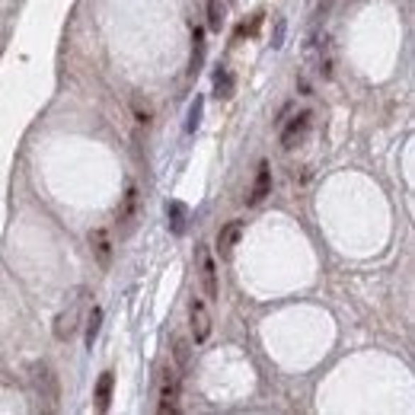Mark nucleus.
Returning a JSON list of instances; mask_svg holds the SVG:
<instances>
[{
  "label": "nucleus",
  "instance_id": "4468645a",
  "mask_svg": "<svg viewBox=\"0 0 415 415\" xmlns=\"http://www.w3.org/2000/svg\"><path fill=\"white\" fill-rule=\"evenodd\" d=\"M214 89H217L221 99H230V96H233V74H230L227 67H221L214 74Z\"/></svg>",
  "mask_w": 415,
  "mask_h": 415
},
{
  "label": "nucleus",
  "instance_id": "0eeeda50",
  "mask_svg": "<svg viewBox=\"0 0 415 415\" xmlns=\"http://www.w3.org/2000/svg\"><path fill=\"white\" fill-rule=\"evenodd\" d=\"M268 192H272V166L262 160L259 163V170H255V182H253V189H249V198H246V204H262L268 198Z\"/></svg>",
  "mask_w": 415,
  "mask_h": 415
},
{
  "label": "nucleus",
  "instance_id": "a211bd4d",
  "mask_svg": "<svg viewBox=\"0 0 415 415\" xmlns=\"http://www.w3.org/2000/svg\"><path fill=\"white\" fill-rule=\"evenodd\" d=\"M172 355L179 358V364H185V358H189V348H185L182 338H172Z\"/></svg>",
  "mask_w": 415,
  "mask_h": 415
},
{
  "label": "nucleus",
  "instance_id": "ddd939ff",
  "mask_svg": "<svg viewBox=\"0 0 415 415\" xmlns=\"http://www.w3.org/2000/svg\"><path fill=\"white\" fill-rule=\"evenodd\" d=\"M99 326H102V306H89V313H87V348H93L96 336H99Z\"/></svg>",
  "mask_w": 415,
  "mask_h": 415
},
{
  "label": "nucleus",
  "instance_id": "f3484780",
  "mask_svg": "<svg viewBox=\"0 0 415 415\" xmlns=\"http://www.w3.org/2000/svg\"><path fill=\"white\" fill-rule=\"evenodd\" d=\"M198 121H201V99L192 102V109H189V125H185V128H189V131H195Z\"/></svg>",
  "mask_w": 415,
  "mask_h": 415
},
{
  "label": "nucleus",
  "instance_id": "9d476101",
  "mask_svg": "<svg viewBox=\"0 0 415 415\" xmlns=\"http://www.w3.org/2000/svg\"><path fill=\"white\" fill-rule=\"evenodd\" d=\"M112 389H115V374L112 370H102L99 380H96V409H99V412H109Z\"/></svg>",
  "mask_w": 415,
  "mask_h": 415
},
{
  "label": "nucleus",
  "instance_id": "20e7f679",
  "mask_svg": "<svg viewBox=\"0 0 415 415\" xmlns=\"http://www.w3.org/2000/svg\"><path fill=\"white\" fill-rule=\"evenodd\" d=\"M310 118H313L310 112H297L284 128H281V147H284V150H294V147L306 138V131H310Z\"/></svg>",
  "mask_w": 415,
  "mask_h": 415
},
{
  "label": "nucleus",
  "instance_id": "1a4fd4ad",
  "mask_svg": "<svg viewBox=\"0 0 415 415\" xmlns=\"http://www.w3.org/2000/svg\"><path fill=\"white\" fill-rule=\"evenodd\" d=\"M240 236H243V221L223 223V227L217 230V253H221V255H230V253H233V246L240 243Z\"/></svg>",
  "mask_w": 415,
  "mask_h": 415
},
{
  "label": "nucleus",
  "instance_id": "9b49d317",
  "mask_svg": "<svg viewBox=\"0 0 415 415\" xmlns=\"http://www.w3.org/2000/svg\"><path fill=\"white\" fill-rule=\"evenodd\" d=\"M35 383H38V389H42V396L57 399V380H55L48 364H35Z\"/></svg>",
  "mask_w": 415,
  "mask_h": 415
},
{
  "label": "nucleus",
  "instance_id": "dca6fc26",
  "mask_svg": "<svg viewBox=\"0 0 415 415\" xmlns=\"http://www.w3.org/2000/svg\"><path fill=\"white\" fill-rule=\"evenodd\" d=\"M221 26H223V4L221 0H208V29L221 32Z\"/></svg>",
  "mask_w": 415,
  "mask_h": 415
},
{
  "label": "nucleus",
  "instance_id": "f257e3e1",
  "mask_svg": "<svg viewBox=\"0 0 415 415\" xmlns=\"http://www.w3.org/2000/svg\"><path fill=\"white\" fill-rule=\"evenodd\" d=\"M179 409V374L176 367H160V377H157V412L166 415V412H176Z\"/></svg>",
  "mask_w": 415,
  "mask_h": 415
},
{
  "label": "nucleus",
  "instance_id": "6e6552de",
  "mask_svg": "<svg viewBox=\"0 0 415 415\" xmlns=\"http://www.w3.org/2000/svg\"><path fill=\"white\" fill-rule=\"evenodd\" d=\"M80 300H74L70 304V310H64V313H57V319H55V338H70L77 332V326H80Z\"/></svg>",
  "mask_w": 415,
  "mask_h": 415
},
{
  "label": "nucleus",
  "instance_id": "f8f14e48",
  "mask_svg": "<svg viewBox=\"0 0 415 415\" xmlns=\"http://www.w3.org/2000/svg\"><path fill=\"white\" fill-rule=\"evenodd\" d=\"M131 112H134V121L144 125V128L153 121V106L144 99V96H131Z\"/></svg>",
  "mask_w": 415,
  "mask_h": 415
},
{
  "label": "nucleus",
  "instance_id": "f03ea898",
  "mask_svg": "<svg viewBox=\"0 0 415 415\" xmlns=\"http://www.w3.org/2000/svg\"><path fill=\"white\" fill-rule=\"evenodd\" d=\"M189 326H192V338H195V345L208 342V336H211V313H208V306H204L201 297H192V304H189Z\"/></svg>",
  "mask_w": 415,
  "mask_h": 415
},
{
  "label": "nucleus",
  "instance_id": "39448f33",
  "mask_svg": "<svg viewBox=\"0 0 415 415\" xmlns=\"http://www.w3.org/2000/svg\"><path fill=\"white\" fill-rule=\"evenodd\" d=\"M89 249H93L96 262H99L102 268L112 265V253H115V246H112V233H109L106 227H93V230H89Z\"/></svg>",
  "mask_w": 415,
  "mask_h": 415
},
{
  "label": "nucleus",
  "instance_id": "2eb2a0df",
  "mask_svg": "<svg viewBox=\"0 0 415 415\" xmlns=\"http://www.w3.org/2000/svg\"><path fill=\"white\" fill-rule=\"evenodd\" d=\"M166 217H170L172 230H176V233H182V230H185V204L182 201H170V204H166Z\"/></svg>",
  "mask_w": 415,
  "mask_h": 415
},
{
  "label": "nucleus",
  "instance_id": "7ed1b4c3",
  "mask_svg": "<svg viewBox=\"0 0 415 415\" xmlns=\"http://www.w3.org/2000/svg\"><path fill=\"white\" fill-rule=\"evenodd\" d=\"M198 278H201V291L208 300H217L221 297V284H217V262L211 259L208 253H198Z\"/></svg>",
  "mask_w": 415,
  "mask_h": 415
},
{
  "label": "nucleus",
  "instance_id": "423d86ee",
  "mask_svg": "<svg viewBox=\"0 0 415 415\" xmlns=\"http://www.w3.org/2000/svg\"><path fill=\"white\" fill-rule=\"evenodd\" d=\"M134 221H138V185H128V192L121 195V204H118V227H121V233H131Z\"/></svg>",
  "mask_w": 415,
  "mask_h": 415
}]
</instances>
